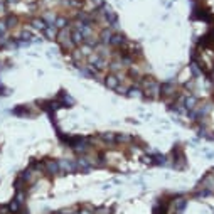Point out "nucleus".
<instances>
[{
    "instance_id": "1",
    "label": "nucleus",
    "mask_w": 214,
    "mask_h": 214,
    "mask_svg": "<svg viewBox=\"0 0 214 214\" xmlns=\"http://www.w3.org/2000/svg\"><path fill=\"white\" fill-rule=\"evenodd\" d=\"M42 170L47 172L49 176H54L59 172V162L57 160H52V158H46L42 162Z\"/></svg>"
},
{
    "instance_id": "2",
    "label": "nucleus",
    "mask_w": 214,
    "mask_h": 214,
    "mask_svg": "<svg viewBox=\"0 0 214 214\" xmlns=\"http://www.w3.org/2000/svg\"><path fill=\"white\" fill-rule=\"evenodd\" d=\"M59 162V170L66 172V174H73L76 172V160H68V158H61Z\"/></svg>"
},
{
    "instance_id": "3",
    "label": "nucleus",
    "mask_w": 214,
    "mask_h": 214,
    "mask_svg": "<svg viewBox=\"0 0 214 214\" xmlns=\"http://www.w3.org/2000/svg\"><path fill=\"white\" fill-rule=\"evenodd\" d=\"M120 78H118V74H115V73H112V74H108L106 78H105V86H106L108 90H113L115 91L118 86H120Z\"/></svg>"
},
{
    "instance_id": "4",
    "label": "nucleus",
    "mask_w": 214,
    "mask_h": 214,
    "mask_svg": "<svg viewBox=\"0 0 214 214\" xmlns=\"http://www.w3.org/2000/svg\"><path fill=\"white\" fill-rule=\"evenodd\" d=\"M160 94L162 96H174L176 94V83L165 81L160 84Z\"/></svg>"
},
{
    "instance_id": "5",
    "label": "nucleus",
    "mask_w": 214,
    "mask_h": 214,
    "mask_svg": "<svg viewBox=\"0 0 214 214\" xmlns=\"http://www.w3.org/2000/svg\"><path fill=\"white\" fill-rule=\"evenodd\" d=\"M57 101H59L61 106H73V105H74L73 96H69L66 91H59V94H57Z\"/></svg>"
},
{
    "instance_id": "6",
    "label": "nucleus",
    "mask_w": 214,
    "mask_h": 214,
    "mask_svg": "<svg viewBox=\"0 0 214 214\" xmlns=\"http://www.w3.org/2000/svg\"><path fill=\"white\" fill-rule=\"evenodd\" d=\"M44 32V37L49 39V41H54V39H57V34H59V29H57L56 26H47L46 29L42 30Z\"/></svg>"
},
{
    "instance_id": "7",
    "label": "nucleus",
    "mask_w": 214,
    "mask_h": 214,
    "mask_svg": "<svg viewBox=\"0 0 214 214\" xmlns=\"http://www.w3.org/2000/svg\"><path fill=\"white\" fill-rule=\"evenodd\" d=\"M197 105H199V103H197V98H196V96H192V94H187V96L184 98V106H185V110H187V112L196 110Z\"/></svg>"
},
{
    "instance_id": "8",
    "label": "nucleus",
    "mask_w": 214,
    "mask_h": 214,
    "mask_svg": "<svg viewBox=\"0 0 214 214\" xmlns=\"http://www.w3.org/2000/svg\"><path fill=\"white\" fill-rule=\"evenodd\" d=\"M112 29L110 27H105V29L101 30V34H99V44H105V46H108L110 44V41H112Z\"/></svg>"
},
{
    "instance_id": "9",
    "label": "nucleus",
    "mask_w": 214,
    "mask_h": 214,
    "mask_svg": "<svg viewBox=\"0 0 214 214\" xmlns=\"http://www.w3.org/2000/svg\"><path fill=\"white\" fill-rule=\"evenodd\" d=\"M127 96H130V98H142L143 96V90L140 86H132V88H128Z\"/></svg>"
},
{
    "instance_id": "10",
    "label": "nucleus",
    "mask_w": 214,
    "mask_h": 214,
    "mask_svg": "<svg viewBox=\"0 0 214 214\" xmlns=\"http://www.w3.org/2000/svg\"><path fill=\"white\" fill-rule=\"evenodd\" d=\"M125 42V37L121 34H113L112 35V41H110V46H115V47H121Z\"/></svg>"
},
{
    "instance_id": "11",
    "label": "nucleus",
    "mask_w": 214,
    "mask_h": 214,
    "mask_svg": "<svg viewBox=\"0 0 214 214\" xmlns=\"http://www.w3.org/2000/svg\"><path fill=\"white\" fill-rule=\"evenodd\" d=\"M101 138L106 142V143H110V145L116 143V133H113V132H105V133H101Z\"/></svg>"
},
{
    "instance_id": "12",
    "label": "nucleus",
    "mask_w": 214,
    "mask_h": 214,
    "mask_svg": "<svg viewBox=\"0 0 214 214\" xmlns=\"http://www.w3.org/2000/svg\"><path fill=\"white\" fill-rule=\"evenodd\" d=\"M133 142V137L128 133H116V143H130Z\"/></svg>"
},
{
    "instance_id": "13",
    "label": "nucleus",
    "mask_w": 214,
    "mask_h": 214,
    "mask_svg": "<svg viewBox=\"0 0 214 214\" xmlns=\"http://www.w3.org/2000/svg\"><path fill=\"white\" fill-rule=\"evenodd\" d=\"M56 19H57V15L54 12H46L42 15V20L46 22L47 26H54V22H56Z\"/></svg>"
},
{
    "instance_id": "14",
    "label": "nucleus",
    "mask_w": 214,
    "mask_h": 214,
    "mask_svg": "<svg viewBox=\"0 0 214 214\" xmlns=\"http://www.w3.org/2000/svg\"><path fill=\"white\" fill-rule=\"evenodd\" d=\"M187 206V199H184V197H177V199H174V207H176V211H182Z\"/></svg>"
},
{
    "instance_id": "15",
    "label": "nucleus",
    "mask_w": 214,
    "mask_h": 214,
    "mask_svg": "<svg viewBox=\"0 0 214 214\" xmlns=\"http://www.w3.org/2000/svg\"><path fill=\"white\" fill-rule=\"evenodd\" d=\"M189 69H191V73H192L194 78H197V76H201V74H202V68H199V66L196 64V61H192V63H191Z\"/></svg>"
},
{
    "instance_id": "16",
    "label": "nucleus",
    "mask_w": 214,
    "mask_h": 214,
    "mask_svg": "<svg viewBox=\"0 0 214 214\" xmlns=\"http://www.w3.org/2000/svg\"><path fill=\"white\" fill-rule=\"evenodd\" d=\"M68 24H69V22H68V19H66V17H57L56 22H54V26H56L59 30L61 29H66V26H68Z\"/></svg>"
},
{
    "instance_id": "17",
    "label": "nucleus",
    "mask_w": 214,
    "mask_h": 214,
    "mask_svg": "<svg viewBox=\"0 0 214 214\" xmlns=\"http://www.w3.org/2000/svg\"><path fill=\"white\" fill-rule=\"evenodd\" d=\"M32 26H34V29H37V30H44L47 27V24L42 20V19H34V20H32Z\"/></svg>"
},
{
    "instance_id": "18",
    "label": "nucleus",
    "mask_w": 214,
    "mask_h": 214,
    "mask_svg": "<svg viewBox=\"0 0 214 214\" xmlns=\"http://www.w3.org/2000/svg\"><path fill=\"white\" fill-rule=\"evenodd\" d=\"M5 24H7V27H14L15 24H17V17H14V15H9V17L5 19Z\"/></svg>"
},
{
    "instance_id": "19",
    "label": "nucleus",
    "mask_w": 214,
    "mask_h": 214,
    "mask_svg": "<svg viewBox=\"0 0 214 214\" xmlns=\"http://www.w3.org/2000/svg\"><path fill=\"white\" fill-rule=\"evenodd\" d=\"M115 91H118L120 94H127V93H128V88H127V86H118Z\"/></svg>"
},
{
    "instance_id": "20",
    "label": "nucleus",
    "mask_w": 214,
    "mask_h": 214,
    "mask_svg": "<svg viewBox=\"0 0 214 214\" xmlns=\"http://www.w3.org/2000/svg\"><path fill=\"white\" fill-rule=\"evenodd\" d=\"M185 88H189V90H192V88H194V79H191V81H189L187 84H185Z\"/></svg>"
},
{
    "instance_id": "21",
    "label": "nucleus",
    "mask_w": 214,
    "mask_h": 214,
    "mask_svg": "<svg viewBox=\"0 0 214 214\" xmlns=\"http://www.w3.org/2000/svg\"><path fill=\"white\" fill-rule=\"evenodd\" d=\"M79 214H94V212H91V211H88V209H83Z\"/></svg>"
}]
</instances>
